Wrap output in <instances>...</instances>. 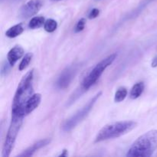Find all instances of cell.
<instances>
[{
	"mask_svg": "<svg viewBox=\"0 0 157 157\" xmlns=\"http://www.w3.org/2000/svg\"><path fill=\"white\" fill-rule=\"evenodd\" d=\"M25 116L18 114H12V121L9 126V130L6 134V140L2 147V157H9L13 149L15 140L18 134L21 126L22 124V120Z\"/></svg>",
	"mask_w": 157,
	"mask_h": 157,
	"instance_id": "cell-4",
	"label": "cell"
},
{
	"mask_svg": "<svg viewBox=\"0 0 157 157\" xmlns=\"http://www.w3.org/2000/svg\"><path fill=\"white\" fill-rule=\"evenodd\" d=\"M24 55V49L19 45H16L12 48L9 52L7 55V59L10 65L14 66L15 63Z\"/></svg>",
	"mask_w": 157,
	"mask_h": 157,
	"instance_id": "cell-9",
	"label": "cell"
},
{
	"mask_svg": "<svg viewBox=\"0 0 157 157\" xmlns=\"http://www.w3.org/2000/svg\"><path fill=\"white\" fill-rule=\"evenodd\" d=\"M117 54H112L109 55L106 58L103 59L101 62L98 63L91 70V71L84 78V81L82 82V88L84 90H87L90 88L92 85L97 82L100 77L101 76L104 71L106 70L108 66H110L112 63L117 58Z\"/></svg>",
	"mask_w": 157,
	"mask_h": 157,
	"instance_id": "cell-5",
	"label": "cell"
},
{
	"mask_svg": "<svg viewBox=\"0 0 157 157\" xmlns=\"http://www.w3.org/2000/svg\"><path fill=\"white\" fill-rule=\"evenodd\" d=\"M10 67H12V66L10 65L9 61L5 62L4 64H2V70H1L2 76H5V75H6L8 73H9V71H10Z\"/></svg>",
	"mask_w": 157,
	"mask_h": 157,
	"instance_id": "cell-19",
	"label": "cell"
},
{
	"mask_svg": "<svg viewBox=\"0 0 157 157\" xmlns=\"http://www.w3.org/2000/svg\"><path fill=\"white\" fill-rule=\"evenodd\" d=\"M32 58V53H27L24 56L23 59L21 60V63L19 64L18 66V69L19 71H23L29 66V63L31 62V60Z\"/></svg>",
	"mask_w": 157,
	"mask_h": 157,
	"instance_id": "cell-17",
	"label": "cell"
},
{
	"mask_svg": "<svg viewBox=\"0 0 157 157\" xmlns=\"http://www.w3.org/2000/svg\"><path fill=\"white\" fill-rule=\"evenodd\" d=\"M76 70L74 67H68L64 69L58 77L57 81V87L60 89H65L70 85L72 79L74 78Z\"/></svg>",
	"mask_w": 157,
	"mask_h": 157,
	"instance_id": "cell-8",
	"label": "cell"
},
{
	"mask_svg": "<svg viewBox=\"0 0 157 157\" xmlns=\"http://www.w3.org/2000/svg\"><path fill=\"white\" fill-rule=\"evenodd\" d=\"M85 24H86V19L85 18H81V19L78 21V22L77 23L76 26H75V32H80L81 31L84 30V27H85Z\"/></svg>",
	"mask_w": 157,
	"mask_h": 157,
	"instance_id": "cell-18",
	"label": "cell"
},
{
	"mask_svg": "<svg viewBox=\"0 0 157 157\" xmlns=\"http://www.w3.org/2000/svg\"><path fill=\"white\" fill-rule=\"evenodd\" d=\"M52 1H60V0H52Z\"/></svg>",
	"mask_w": 157,
	"mask_h": 157,
	"instance_id": "cell-23",
	"label": "cell"
},
{
	"mask_svg": "<svg viewBox=\"0 0 157 157\" xmlns=\"http://www.w3.org/2000/svg\"><path fill=\"white\" fill-rule=\"evenodd\" d=\"M136 127V123L134 121H119L107 124L98 132L95 143L120 137L131 131Z\"/></svg>",
	"mask_w": 157,
	"mask_h": 157,
	"instance_id": "cell-3",
	"label": "cell"
},
{
	"mask_svg": "<svg viewBox=\"0 0 157 157\" xmlns=\"http://www.w3.org/2000/svg\"><path fill=\"white\" fill-rule=\"evenodd\" d=\"M100 11L99 9H93L91 11H90V14H89L88 17L90 19H92V18H95L99 15Z\"/></svg>",
	"mask_w": 157,
	"mask_h": 157,
	"instance_id": "cell-20",
	"label": "cell"
},
{
	"mask_svg": "<svg viewBox=\"0 0 157 157\" xmlns=\"http://www.w3.org/2000/svg\"><path fill=\"white\" fill-rule=\"evenodd\" d=\"M67 150H64V151H63V153H62V154L60 155L59 156H67Z\"/></svg>",
	"mask_w": 157,
	"mask_h": 157,
	"instance_id": "cell-22",
	"label": "cell"
},
{
	"mask_svg": "<svg viewBox=\"0 0 157 157\" xmlns=\"http://www.w3.org/2000/svg\"><path fill=\"white\" fill-rule=\"evenodd\" d=\"M41 101V95L40 94H35L32 95L30 99L27 101L25 106V114L27 115L29 113H32L33 110H35L39 106Z\"/></svg>",
	"mask_w": 157,
	"mask_h": 157,
	"instance_id": "cell-10",
	"label": "cell"
},
{
	"mask_svg": "<svg viewBox=\"0 0 157 157\" xmlns=\"http://www.w3.org/2000/svg\"><path fill=\"white\" fill-rule=\"evenodd\" d=\"M23 32H24V28H23L22 25L18 24L11 27L10 29L6 32V35L11 38H15V37L21 35Z\"/></svg>",
	"mask_w": 157,
	"mask_h": 157,
	"instance_id": "cell-12",
	"label": "cell"
},
{
	"mask_svg": "<svg viewBox=\"0 0 157 157\" xmlns=\"http://www.w3.org/2000/svg\"><path fill=\"white\" fill-rule=\"evenodd\" d=\"M101 94H102V92L101 91L97 94L94 98H92L90 100V101H89L84 107H82L81 110H78V111L77 112L75 115H73L71 117H70L68 120H67V121L64 122V124H63V130L66 132L70 131L72 129L75 128L79 123H81V121L88 115V113H90V111L92 110L94 106L95 103L97 102V101H98L100 98V97L101 96Z\"/></svg>",
	"mask_w": 157,
	"mask_h": 157,
	"instance_id": "cell-6",
	"label": "cell"
},
{
	"mask_svg": "<svg viewBox=\"0 0 157 157\" xmlns=\"http://www.w3.org/2000/svg\"><path fill=\"white\" fill-rule=\"evenodd\" d=\"M51 142L50 139H44L42 140L38 141L37 143L34 144L33 145L31 146L30 147L25 150V151H23L21 154L18 155V156H32L37 150H38L39 149L42 148V147H45L46 145L49 144Z\"/></svg>",
	"mask_w": 157,
	"mask_h": 157,
	"instance_id": "cell-11",
	"label": "cell"
},
{
	"mask_svg": "<svg viewBox=\"0 0 157 157\" xmlns=\"http://www.w3.org/2000/svg\"><path fill=\"white\" fill-rule=\"evenodd\" d=\"M152 67H157V56L155 57L153 60V62H152Z\"/></svg>",
	"mask_w": 157,
	"mask_h": 157,
	"instance_id": "cell-21",
	"label": "cell"
},
{
	"mask_svg": "<svg viewBox=\"0 0 157 157\" xmlns=\"http://www.w3.org/2000/svg\"><path fill=\"white\" fill-rule=\"evenodd\" d=\"M42 6L41 0H29L19 10V16L21 18H29L36 15Z\"/></svg>",
	"mask_w": 157,
	"mask_h": 157,
	"instance_id": "cell-7",
	"label": "cell"
},
{
	"mask_svg": "<svg viewBox=\"0 0 157 157\" xmlns=\"http://www.w3.org/2000/svg\"><path fill=\"white\" fill-rule=\"evenodd\" d=\"M127 95V90L125 87H120L117 90L116 94H115L114 97V101L117 103L121 102L124 101L126 98Z\"/></svg>",
	"mask_w": 157,
	"mask_h": 157,
	"instance_id": "cell-16",
	"label": "cell"
},
{
	"mask_svg": "<svg viewBox=\"0 0 157 157\" xmlns=\"http://www.w3.org/2000/svg\"><path fill=\"white\" fill-rule=\"evenodd\" d=\"M157 149V130H153L147 132L140 136L133 144L127 156L149 157L153 154Z\"/></svg>",
	"mask_w": 157,
	"mask_h": 157,
	"instance_id": "cell-2",
	"label": "cell"
},
{
	"mask_svg": "<svg viewBox=\"0 0 157 157\" xmlns=\"http://www.w3.org/2000/svg\"><path fill=\"white\" fill-rule=\"evenodd\" d=\"M44 18L43 16L34 17L29 21V27L32 29H36L41 27L44 24Z\"/></svg>",
	"mask_w": 157,
	"mask_h": 157,
	"instance_id": "cell-14",
	"label": "cell"
},
{
	"mask_svg": "<svg viewBox=\"0 0 157 157\" xmlns=\"http://www.w3.org/2000/svg\"><path fill=\"white\" fill-rule=\"evenodd\" d=\"M57 27H58V24L55 20L49 18L45 21L44 24V29L46 32H53L56 30Z\"/></svg>",
	"mask_w": 157,
	"mask_h": 157,
	"instance_id": "cell-15",
	"label": "cell"
},
{
	"mask_svg": "<svg viewBox=\"0 0 157 157\" xmlns=\"http://www.w3.org/2000/svg\"><path fill=\"white\" fill-rule=\"evenodd\" d=\"M34 70L29 71L21 80L17 87L12 105V114L25 116V106L33 93Z\"/></svg>",
	"mask_w": 157,
	"mask_h": 157,
	"instance_id": "cell-1",
	"label": "cell"
},
{
	"mask_svg": "<svg viewBox=\"0 0 157 157\" xmlns=\"http://www.w3.org/2000/svg\"><path fill=\"white\" fill-rule=\"evenodd\" d=\"M144 82H139L136 83L131 89L130 91V97L131 99H136L139 98L142 93L144 92Z\"/></svg>",
	"mask_w": 157,
	"mask_h": 157,
	"instance_id": "cell-13",
	"label": "cell"
}]
</instances>
